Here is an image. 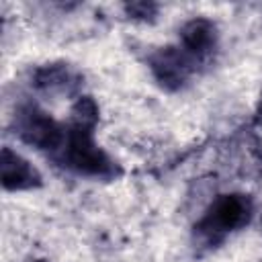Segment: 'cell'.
<instances>
[{"label": "cell", "instance_id": "cell-1", "mask_svg": "<svg viewBox=\"0 0 262 262\" xmlns=\"http://www.w3.org/2000/svg\"><path fill=\"white\" fill-rule=\"evenodd\" d=\"M98 123V106L92 96H78L72 106L66 139L53 160L76 176L92 180H115L121 176L119 164L96 143L94 127Z\"/></svg>", "mask_w": 262, "mask_h": 262}, {"label": "cell", "instance_id": "cell-4", "mask_svg": "<svg viewBox=\"0 0 262 262\" xmlns=\"http://www.w3.org/2000/svg\"><path fill=\"white\" fill-rule=\"evenodd\" d=\"M147 66L151 70V76L164 90H180L199 70L178 45L156 49L154 53H149Z\"/></svg>", "mask_w": 262, "mask_h": 262}, {"label": "cell", "instance_id": "cell-10", "mask_svg": "<svg viewBox=\"0 0 262 262\" xmlns=\"http://www.w3.org/2000/svg\"><path fill=\"white\" fill-rule=\"evenodd\" d=\"M37 262H45V260H37Z\"/></svg>", "mask_w": 262, "mask_h": 262}, {"label": "cell", "instance_id": "cell-9", "mask_svg": "<svg viewBox=\"0 0 262 262\" xmlns=\"http://www.w3.org/2000/svg\"><path fill=\"white\" fill-rule=\"evenodd\" d=\"M258 119H262V98H260V104H258Z\"/></svg>", "mask_w": 262, "mask_h": 262}, {"label": "cell", "instance_id": "cell-8", "mask_svg": "<svg viewBox=\"0 0 262 262\" xmlns=\"http://www.w3.org/2000/svg\"><path fill=\"white\" fill-rule=\"evenodd\" d=\"M127 14L131 18H139V20H149L156 16L158 12V6L156 4H149V2H131L125 6Z\"/></svg>", "mask_w": 262, "mask_h": 262}, {"label": "cell", "instance_id": "cell-7", "mask_svg": "<svg viewBox=\"0 0 262 262\" xmlns=\"http://www.w3.org/2000/svg\"><path fill=\"white\" fill-rule=\"evenodd\" d=\"M33 86L45 94H74L82 86V76L70 63H45L35 70Z\"/></svg>", "mask_w": 262, "mask_h": 262}, {"label": "cell", "instance_id": "cell-3", "mask_svg": "<svg viewBox=\"0 0 262 262\" xmlns=\"http://www.w3.org/2000/svg\"><path fill=\"white\" fill-rule=\"evenodd\" d=\"M12 127L16 137L51 158L59 151L66 139V125L57 123L35 102H20L12 115Z\"/></svg>", "mask_w": 262, "mask_h": 262}, {"label": "cell", "instance_id": "cell-6", "mask_svg": "<svg viewBox=\"0 0 262 262\" xmlns=\"http://www.w3.org/2000/svg\"><path fill=\"white\" fill-rule=\"evenodd\" d=\"M0 180L4 190L16 192V190H31L41 186V174L39 170L23 158L18 151L10 147H2L0 156Z\"/></svg>", "mask_w": 262, "mask_h": 262}, {"label": "cell", "instance_id": "cell-5", "mask_svg": "<svg viewBox=\"0 0 262 262\" xmlns=\"http://www.w3.org/2000/svg\"><path fill=\"white\" fill-rule=\"evenodd\" d=\"M217 43H219L217 27L209 18H203V16L190 18L180 29L178 47L192 59V63L196 68L205 66V63H209L213 59V55L217 51Z\"/></svg>", "mask_w": 262, "mask_h": 262}, {"label": "cell", "instance_id": "cell-2", "mask_svg": "<svg viewBox=\"0 0 262 262\" xmlns=\"http://www.w3.org/2000/svg\"><path fill=\"white\" fill-rule=\"evenodd\" d=\"M252 215L254 203L250 196L239 192L219 194L194 225L196 242L203 246H217L227 235L244 229L252 221Z\"/></svg>", "mask_w": 262, "mask_h": 262}]
</instances>
